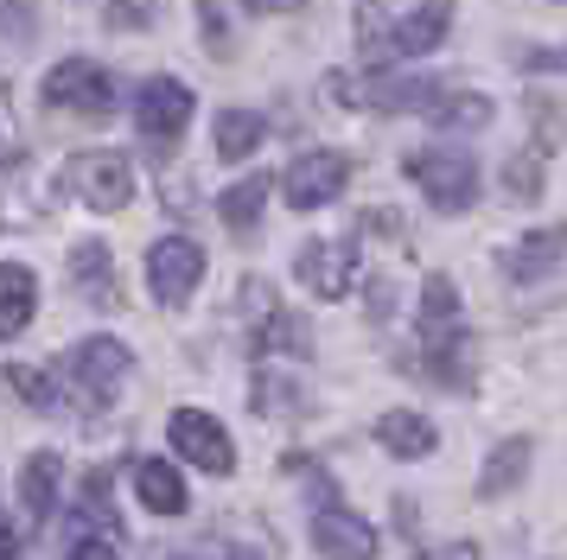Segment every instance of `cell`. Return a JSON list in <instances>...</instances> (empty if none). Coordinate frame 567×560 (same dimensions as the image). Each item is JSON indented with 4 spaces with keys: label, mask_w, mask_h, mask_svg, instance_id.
<instances>
[{
    "label": "cell",
    "mask_w": 567,
    "mask_h": 560,
    "mask_svg": "<svg viewBox=\"0 0 567 560\" xmlns=\"http://www.w3.org/2000/svg\"><path fill=\"white\" fill-rule=\"evenodd\" d=\"M409 178L427 191L434 210H465V204L478 198V166H472L465 153H414Z\"/></svg>",
    "instance_id": "obj_1"
},
{
    "label": "cell",
    "mask_w": 567,
    "mask_h": 560,
    "mask_svg": "<svg viewBox=\"0 0 567 560\" xmlns=\"http://www.w3.org/2000/svg\"><path fill=\"white\" fill-rule=\"evenodd\" d=\"M147 280H154L159 305H185L192 300V287L205 280V249L185 242V236H166V242L147 249Z\"/></svg>",
    "instance_id": "obj_2"
},
{
    "label": "cell",
    "mask_w": 567,
    "mask_h": 560,
    "mask_svg": "<svg viewBox=\"0 0 567 560\" xmlns=\"http://www.w3.org/2000/svg\"><path fill=\"white\" fill-rule=\"evenodd\" d=\"M166 433H173L179 458H192L198 471H217V478H224V471H236V446H230V433L217 427L205 407H179Z\"/></svg>",
    "instance_id": "obj_3"
},
{
    "label": "cell",
    "mask_w": 567,
    "mask_h": 560,
    "mask_svg": "<svg viewBox=\"0 0 567 560\" xmlns=\"http://www.w3.org/2000/svg\"><path fill=\"white\" fill-rule=\"evenodd\" d=\"M45 102L58 108H78V115H103L115 102V76L103 64H83V58H64L52 76H45Z\"/></svg>",
    "instance_id": "obj_4"
},
{
    "label": "cell",
    "mask_w": 567,
    "mask_h": 560,
    "mask_svg": "<svg viewBox=\"0 0 567 560\" xmlns=\"http://www.w3.org/2000/svg\"><path fill=\"white\" fill-rule=\"evenodd\" d=\"M344 173H351L344 153H300L281 178V198L293 204V210H319V204H332L338 191H344Z\"/></svg>",
    "instance_id": "obj_5"
},
{
    "label": "cell",
    "mask_w": 567,
    "mask_h": 560,
    "mask_svg": "<svg viewBox=\"0 0 567 560\" xmlns=\"http://www.w3.org/2000/svg\"><path fill=\"white\" fill-rule=\"evenodd\" d=\"M71 191H83L90 210H122L134 198V173L115 153H78L71 159Z\"/></svg>",
    "instance_id": "obj_6"
},
{
    "label": "cell",
    "mask_w": 567,
    "mask_h": 560,
    "mask_svg": "<svg viewBox=\"0 0 567 560\" xmlns=\"http://www.w3.org/2000/svg\"><path fill=\"white\" fill-rule=\"evenodd\" d=\"M134 122H141V134H147V141H179L185 122H192V90H185L179 76H154V83L141 90Z\"/></svg>",
    "instance_id": "obj_7"
},
{
    "label": "cell",
    "mask_w": 567,
    "mask_h": 560,
    "mask_svg": "<svg viewBox=\"0 0 567 560\" xmlns=\"http://www.w3.org/2000/svg\"><path fill=\"white\" fill-rule=\"evenodd\" d=\"M312 548L326 560H377V529L351 509H319L312 516Z\"/></svg>",
    "instance_id": "obj_8"
},
{
    "label": "cell",
    "mask_w": 567,
    "mask_h": 560,
    "mask_svg": "<svg viewBox=\"0 0 567 560\" xmlns=\"http://www.w3.org/2000/svg\"><path fill=\"white\" fill-rule=\"evenodd\" d=\"M293 268H300V280L319 300H344L351 280H358V255H351V242H312V249H300Z\"/></svg>",
    "instance_id": "obj_9"
},
{
    "label": "cell",
    "mask_w": 567,
    "mask_h": 560,
    "mask_svg": "<svg viewBox=\"0 0 567 560\" xmlns=\"http://www.w3.org/2000/svg\"><path fill=\"white\" fill-rule=\"evenodd\" d=\"M134 370V356H128V344H115V338H83L78 351H71V376L103 402V395H115V382Z\"/></svg>",
    "instance_id": "obj_10"
},
{
    "label": "cell",
    "mask_w": 567,
    "mask_h": 560,
    "mask_svg": "<svg viewBox=\"0 0 567 560\" xmlns=\"http://www.w3.org/2000/svg\"><path fill=\"white\" fill-rule=\"evenodd\" d=\"M32 312H39V274L20 261H0V338L27 331Z\"/></svg>",
    "instance_id": "obj_11"
},
{
    "label": "cell",
    "mask_w": 567,
    "mask_h": 560,
    "mask_svg": "<svg viewBox=\"0 0 567 560\" xmlns=\"http://www.w3.org/2000/svg\"><path fill=\"white\" fill-rule=\"evenodd\" d=\"M446 20H453V0H427L421 13H409V20L389 32L383 45L402 51V58H421V51H434L440 39H446Z\"/></svg>",
    "instance_id": "obj_12"
},
{
    "label": "cell",
    "mask_w": 567,
    "mask_h": 560,
    "mask_svg": "<svg viewBox=\"0 0 567 560\" xmlns=\"http://www.w3.org/2000/svg\"><path fill=\"white\" fill-rule=\"evenodd\" d=\"M134 490H141V504L159 509V516H185V478H179V465H166V458H147L141 471H134Z\"/></svg>",
    "instance_id": "obj_13"
},
{
    "label": "cell",
    "mask_w": 567,
    "mask_h": 560,
    "mask_svg": "<svg viewBox=\"0 0 567 560\" xmlns=\"http://www.w3.org/2000/svg\"><path fill=\"white\" fill-rule=\"evenodd\" d=\"M377 446H389L395 458H427L434 453V421H421V414H409V407H395V414L377 421Z\"/></svg>",
    "instance_id": "obj_14"
},
{
    "label": "cell",
    "mask_w": 567,
    "mask_h": 560,
    "mask_svg": "<svg viewBox=\"0 0 567 560\" xmlns=\"http://www.w3.org/2000/svg\"><path fill=\"white\" fill-rule=\"evenodd\" d=\"M427 115H434V127H446V134H472V127L491 122V96H478V90H440V96L427 102Z\"/></svg>",
    "instance_id": "obj_15"
},
{
    "label": "cell",
    "mask_w": 567,
    "mask_h": 560,
    "mask_svg": "<svg viewBox=\"0 0 567 560\" xmlns=\"http://www.w3.org/2000/svg\"><path fill=\"white\" fill-rule=\"evenodd\" d=\"M511 280H548L561 268V229H536V236H523V249H511Z\"/></svg>",
    "instance_id": "obj_16"
},
{
    "label": "cell",
    "mask_w": 567,
    "mask_h": 560,
    "mask_svg": "<svg viewBox=\"0 0 567 560\" xmlns=\"http://www.w3.org/2000/svg\"><path fill=\"white\" fill-rule=\"evenodd\" d=\"M210 141H217V153H224V159H249V153L268 141V122H261V115H249V108H230V115H217Z\"/></svg>",
    "instance_id": "obj_17"
},
{
    "label": "cell",
    "mask_w": 567,
    "mask_h": 560,
    "mask_svg": "<svg viewBox=\"0 0 567 560\" xmlns=\"http://www.w3.org/2000/svg\"><path fill=\"white\" fill-rule=\"evenodd\" d=\"M58 453H39V458H27V478H20V497H27V516L32 522H45L58 509Z\"/></svg>",
    "instance_id": "obj_18"
},
{
    "label": "cell",
    "mask_w": 567,
    "mask_h": 560,
    "mask_svg": "<svg viewBox=\"0 0 567 560\" xmlns=\"http://www.w3.org/2000/svg\"><path fill=\"white\" fill-rule=\"evenodd\" d=\"M523 471H529V439H504V446L491 453L485 478H478V497H504Z\"/></svg>",
    "instance_id": "obj_19"
},
{
    "label": "cell",
    "mask_w": 567,
    "mask_h": 560,
    "mask_svg": "<svg viewBox=\"0 0 567 560\" xmlns=\"http://www.w3.org/2000/svg\"><path fill=\"white\" fill-rule=\"evenodd\" d=\"M268 191H275V178H268V173H256V178H243V185H230V191H224V204H217V210H224V224H230V229H249V224L261 217Z\"/></svg>",
    "instance_id": "obj_20"
},
{
    "label": "cell",
    "mask_w": 567,
    "mask_h": 560,
    "mask_svg": "<svg viewBox=\"0 0 567 560\" xmlns=\"http://www.w3.org/2000/svg\"><path fill=\"white\" fill-rule=\"evenodd\" d=\"M453 319H460V293L446 274H434L421 287V325H453Z\"/></svg>",
    "instance_id": "obj_21"
},
{
    "label": "cell",
    "mask_w": 567,
    "mask_h": 560,
    "mask_svg": "<svg viewBox=\"0 0 567 560\" xmlns=\"http://www.w3.org/2000/svg\"><path fill=\"white\" fill-rule=\"evenodd\" d=\"M7 388H13L27 407H52V402H58V395H52V376H45V370H32V363H7Z\"/></svg>",
    "instance_id": "obj_22"
},
{
    "label": "cell",
    "mask_w": 567,
    "mask_h": 560,
    "mask_svg": "<svg viewBox=\"0 0 567 560\" xmlns=\"http://www.w3.org/2000/svg\"><path fill=\"white\" fill-rule=\"evenodd\" d=\"M71 268H78V280L90 287V300H115V280H109V255L96 249V242H83Z\"/></svg>",
    "instance_id": "obj_23"
},
{
    "label": "cell",
    "mask_w": 567,
    "mask_h": 560,
    "mask_svg": "<svg viewBox=\"0 0 567 560\" xmlns=\"http://www.w3.org/2000/svg\"><path fill=\"white\" fill-rule=\"evenodd\" d=\"M256 338H261L256 351H307V325H300V319H287V312H268Z\"/></svg>",
    "instance_id": "obj_24"
},
{
    "label": "cell",
    "mask_w": 567,
    "mask_h": 560,
    "mask_svg": "<svg viewBox=\"0 0 567 560\" xmlns=\"http://www.w3.org/2000/svg\"><path fill=\"white\" fill-rule=\"evenodd\" d=\"M504 178H511L516 198H536V191H542V166H536V159H511V166H504Z\"/></svg>",
    "instance_id": "obj_25"
},
{
    "label": "cell",
    "mask_w": 567,
    "mask_h": 560,
    "mask_svg": "<svg viewBox=\"0 0 567 560\" xmlns=\"http://www.w3.org/2000/svg\"><path fill=\"white\" fill-rule=\"evenodd\" d=\"M71 560H115V541H83Z\"/></svg>",
    "instance_id": "obj_26"
},
{
    "label": "cell",
    "mask_w": 567,
    "mask_h": 560,
    "mask_svg": "<svg viewBox=\"0 0 567 560\" xmlns=\"http://www.w3.org/2000/svg\"><path fill=\"white\" fill-rule=\"evenodd\" d=\"M261 13H293V7H307V0H256Z\"/></svg>",
    "instance_id": "obj_27"
},
{
    "label": "cell",
    "mask_w": 567,
    "mask_h": 560,
    "mask_svg": "<svg viewBox=\"0 0 567 560\" xmlns=\"http://www.w3.org/2000/svg\"><path fill=\"white\" fill-rule=\"evenodd\" d=\"M13 548H20L13 541V522H0V560H13Z\"/></svg>",
    "instance_id": "obj_28"
}]
</instances>
